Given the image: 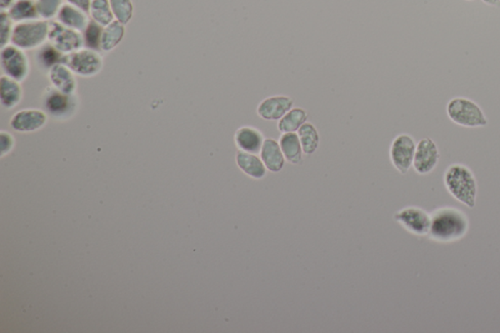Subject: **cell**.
<instances>
[{
    "mask_svg": "<svg viewBox=\"0 0 500 333\" xmlns=\"http://www.w3.org/2000/svg\"><path fill=\"white\" fill-rule=\"evenodd\" d=\"M469 230V217L464 211L456 206H442L431 213L427 237L437 244H454L466 237Z\"/></svg>",
    "mask_w": 500,
    "mask_h": 333,
    "instance_id": "1",
    "label": "cell"
},
{
    "mask_svg": "<svg viewBox=\"0 0 500 333\" xmlns=\"http://www.w3.org/2000/svg\"><path fill=\"white\" fill-rule=\"evenodd\" d=\"M444 185L449 194L469 208L477 203L478 181L469 166L463 163H452L444 170Z\"/></svg>",
    "mask_w": 500,
    "mask_h": 333,
    "instance_id": "2",
    "label": "cell"
},
{
    "mask_svg": "<svg viewBox=\"0 0 500 333\" xmlns=\"http://www.w3.org/2000/svg\"><path fill=\"white\" fill-rule=\"evenodd\" d=\"M447 116L452 123L465 128H486L488 118L483 109L473 100L465 97H454L446 107Z\"/></svg>",
    "mask_w": 500,
    "mask_h": 333,
    "instance_id": "3",
    "label": "cell"
},
{
    "mask_svg": "<svg viewBox=\"0 0 500 333\" xmlns=\"http://www.w3.org/2000/svg\"><path fill=\"white\" fill-rule=\"evenodd\" d=\"M42 110L54 121L71 120L78 113L79 98L76 94L63 93L51 86L41 95Z\"/></svg>",
    "mask_w": 500,
    "mask_h": 333,
    "instance_id": "4",
    "label": "cell"
},
{
    "mask_svg": "<svg viewBox=\"0 0 500 333\" xmlns=\"http://www.w3.org/2000/svg\"><path fill=\"white\" fill-rule=\"evenodd\" d=\"M49 21L42 19L16 23L11 43L25 51L39 49L49 42Z\"/></svg>",
    "mask_w": 500,
    "mask_h": 333,
    "instance_id": "5",
    "label": "cell"
},
{
    "mask_svg": "<svg viewBox=\"0 0 500 333\" xmlns=\"http://www.w3.org/2000/svg\"><path fill=\"white\" fill-rule=\"evenodd\" d=\"M63 63L76 76L84 78H94L99 75L104 68V58L101 53L86 47L66 55Z\"/></svg>",
    "mask_w": 500,
    "mask_h": 333,
    "instance_id": "6",
    "label": "cell"
},
{
    "mask_svg": "<svg viewBox=\"0 0 500 333\" xmlns=\"http://www.w3.org/2000/svg\"><path fill=\"white\" fill-rule=\"evenodd\" d=\"M2 75L16 81H25L31 73V62L25 50L10 43L1 47L0 54Z\"/></svg>",
    "mask_w": 500,
    "mask_h": 333,
    "instance_id": "7",
    "label": "cell"
},
{
    "mask_svg": "<svg viewBox=\"0 0 500 333\" xmlns=\"http://www.w3.org/2000/svg\"><path fill=\"white\" fill-rule=\"evenodd\" d=\"M393 219L412 236L427 237L429 232L431 213L420 206H406L397 211Z\"/></svg>",
    "mask_w": 500,
    "mask_h": 333,
    "instance_id": "8",
    "label": "cell"
},
{
    "mask_svg": "<svg viewBox=\"0 0 500 333\" xmlns=\"http://www.w3.org/2000/svg\"><path fill=\"white\" fill-rule=\"evenodd\" d=\"M417 145L414 137L407 133L397 135L391 143L389 150L391 163L402 175H406L414 165Z\"/></svg>",
    "mask_w": 500,
    "mask_h": 333,
    "instance_id": "9",
    "label": "cell"
},
{
    "mask_svg": "<svg viewBox=\"0 0 500 333\" xmlns=\"http://www.w3.org/2000/svg\"><path fill=\"white\" fill-rule=\"evenodd\" d=\"M49 42L65 55L84 47L83 33L68 28L57 20L49 21Z\"/></svg>",
    "mask_w": 500,
    "mask_h": 333,
    "instance_id": "10",
    "label": "cell"
},
{
    "mask_svg": "<svg viewBox=\"0 0 500 333\" xmlns=\"http://www.w3.org/2000/svg\"><path fill=\"white\" fill-rule=\"evenodd\" d=\"M441 154L435 141L428 137L417 143L412 168L418 175H428L437 168Z\"/></svg>",
    "mask_w": 500,
    "mask_h": 333,
    "instance_id": "11",
    "label": "cell"
},
{
    "mask_svg": "<svg viewBox=\"0 0 500 333\" xmlns=\"http://www.w3.org/2000/svg\"><path fill=\"white\" fill-rule=\"evenodd\" d=\"M295 106V99L287 95H272L259 103L256 113L261 120L279 121Z\"/></svg>",
    "mask_w": 500,
    "mask_h": 333,
    "instance_id": "12",
    "label": "cell"
},
{
    "mask_svg": "<svg viewBox=\"0 0 500 333\" xmlns=\"http://www.w3.org/2000/svg\"><path fill=\"white\" fill-rule=\"evenodd\" d=\"M49 116L44 110L25 109L13 115L10 126L21 133H31L44 128Z\"/></svg>",
    "mask_w": 500,
    "mask_h": 333,
    "instance_id": "13",
    "label": "cell"
},
{
    "mask_svg": "<svg viewBox=\"0 0 500 333\" xmlns=\"http://www.w3.org/2000/svg\"><path fill=\"white\" fill-rule=\"evenodd\" d=\"M265 139L263 132L250 125L240 126L234 137L238 150L256 155L260 154Z\"/></svg>",
    "mask_w": 500,
    "mask_h": 333,
    "instance_id": "14",
    "label": "cell"
},
{
    "mask_svg": "<svg viewBox=\"0 0 500 333\" xmlns=\"http://www.w3.org/2000/svg\"><path fill=\"white\" fill-rule=\"evenodd\" d=\"M51 86L60 90L63 93L76 94L78 83L76 76L65 63H61L47 73Z\"/></svg>",
    "mask_w": 500,
    "mask_h": 333,
    "instance_id": "15",
    "label": "cell"
},
{
    "mask_svg": "<svg viewBox=\"0 0 500 333\" xmlns=\"http://www.w3.org/2000/svg\"><path fill=\"white\" fill-rule=\"evenodd\" d=\"M259 155L265 165L267 170L272 173H280L287 163L284 153L280 149L279 141L274 138L265 139Z\"/></svg>",
    "mask_w": 500,
    "mask_h": 333,
    "instance_id": "16",
    "label": "cell"
},
{
    "mask_svg": "<svg viewBox=\"0 0 500 333\" xmlns=\"http://www.w3.org/2000/svg\"><path fill=\"white\" fill-rule=\"evenodd\" d=\"M24 98V89L22 83L1 75L0 76V102L2 107L7 110H12L22 102Z\"/></svg>",
    "mask_w": 500,
    "mask_h": 333,
    "instance_id": "17",
    "label": "cell"
},
{
    "mask_svg": "<svg viewBox=\"0 0 500 333\" xmlns=\"http://www.w3.org/2000/svg\"><path fill=\"white\" fill-rule=\"evenodd\" d=\"M235 163L240 171L253 180H262L267 175V168L260 155L238 150Z\"/></svg>",
    "mask_w": 500,
    "mask_h": 333,
    "instance_id": "18",
    "label": "cell"
},
{
    "mask_svg": "<svg viewBox=\"0 0 500 333\" xmlns=\"http://www.w3.org/2000/svg\"><path fill=\"white\" fill-rule=\"evenodd\" d=\"M55 20L68 28L83 33L91 19L88 13L65 2Z\"/></svg>",
    "mask_w": 500,
    "mask_h": 333,
    "instance_id": "19",
    "label": "cell"
},
{
    "mask_svg": "<svg viewBox=\"0 0 500 333\" xmlns=\"http://www.w3.org/2000/svg\"><path fill=\"white\" fill-rule=\"evenodd\" d=\"M279 143L287 163L292 165H302L305 155L297 132L282 133L280 135Z\"/></svg>",
    "mask_w": 500,
    "mask_h": 333,
    "instance_id": "20",
    "label": "cell"
},
{
    "mask_svg": "<svg viewBox=\"0 0 500 333\" xmlns=\"http://www.w3.org/2000/svg\"><path fill=\"white\" fill-rule=\"evenodd\" d=\"M66 55L59 51L56 47L53 46L50 42L42 45L34 53V62L38 66L39 70L42 73H49L55 66L63 63Z\"/></svg>",
    "mask_w": 500,
    "mask_h": 333,
    "instance_id": "21",
    "label": "cell"
},
{
    "mask_svg": "<svg viewBox=\"0 0 500 333\" xmlns=\"http://www.w3.org/2000/svg\"><path fill=\"white\" fill-rule=\"evenodd\" d=\"M126 34V25L118 22V21L115 20L108 24V26H104L102 34L101 51L108 53L118 48L123 42Z\"/></svg>",
    "mask_w": 500,
    "mask_h": 333,
    "instance_id": "22",
    "label": "cell"
},
{
    "mask_svg": "<svg viewBox=\"0 0 500 333\" xmlns=\"http://www.w3.org/2000/svg\"><path fill=\"white\" fill-rule=\"evenodd\" d=\"M7 13L15 24L41 19L36 0H16Z\"/></svg>",
    "mask_w": 500,
    "mask_h": 333,
    "instance_id": "23",
    "label": "cell"
},
{
    "mask_svg": "<svg viewBox=\"0 0 500 333\" xmlns=\"http://www.w3.org/2000/svg\"><path fill=\"white\" fill-rule=\"evenodd\" d=\"M308 112L305 109L293 107L277 121V130L282 134L297 132L301 126L308 121Z\"/></svg>",
    "mask_w": 500,
    "mask_h": 333,
    "instance_id": "24",
    "label": "cell"
},
{
    "mask_svg": "<svg viewBox=\"0 0 500 333\" xmlns=\"http://www.w3.org/2000/svg\"><path fill=\"white\" fill-rule=\"evenodd\" d=\"M297 134L299 139H300L301 145H302L304 155H314L319 149L320 142H321L320 133L316 126L313 123L307 121L299 129Z\"/></svg>",
    "mask_w": 500,
    "mask_h": 333,
    "instance_id": "25",
    "label": "cell"
},
{
    "mask_svg": "<svg viewBox=\"0 0 500 333\" xmlns=\"http://www.w3.org/2000/svg\"><path fill=\"white\" fill-rule=\"evenodd\" d=\"M88 14L90 19L103 26H108L115 21L110 0H92Z\"/></svg>",
    "mask_w": 500,
    "mask_h": 333,
    "instance_id": "26",
    "label": "cell"
},
{
    "mask_svg": "<svg viewBox=\"0 0 500 333\" xmlns=\"http://www.w3.org/2000/svg\"><path fill=\"white\" fill-rule=\"evenodd\" d=\"M104 26L99 25L93 20H90L88 25L83 31L84 47L101 51L102 34Z\"/></svg>",
    "mask_w": 500,
    "mask_h": 333,
    "instance_id": "27",
    "label": "cell"
},
{
    "mask_svg": "<svg viewBox=\"0 0 500 333\" xmlns=\"http://www.w3.org/2000/svg\"><path fill=\"white\" fill-rule=\"evenodd\" d=\"M111 7L115 20L128 25L133 19L134 4L132 0H110Z\"/></svg>",
    "mask_w": 500,
    "mask_h": 333,
    "instance_id": "28",
    "label": "cell"
},
{
    "mask_svg": "<svg viewBox=\"0 0 500 333\" xmlns=\"http://www.w3.org/2000/svg\"><path fill=\"white\" fill-rule=\"evenodd\" d=\"M65 0H36L39 18L45 21L56 19Z\"/></svg>",
    "mask_w": 500,
    "mask_h": 333,
    "instance_id": "29",
    "label": "cell"
},
{
    "mask_svg": "<svg viewBox=\"0 0 500 333\" xmlns=\"http://www.w3.org/2000/svg\"><path fill=\"white\" fill-rule=\"evenodd\" d=\"M14 26V21L10 18L7 11H1V14H0V45L1 47L11 43Z\"/></svg>",
    "mask_w": 500,
    "mask_h": 333,
    "instance_id": "30",
    "label": "cell"
},
{
    "mask_svg": "<svg viewBox=\"0 0 500 333\" xmlns=\"http://www.w3.org/2000/svg\"><path fill=\"white\" fill-rule=\"evenodd\" d=\"M0 135H1V157L4 158L14 148L15 140L12 135L6 131H1Z\"/></svg>",
    "mask_w": 500,
    "mask_h": 333,
    "instance_id": "31",
    "label": "cell"
},
{
    "mask_svg": "<svg viewBox=\"0 0 500 333\" xmlns=\"http://www.w3.org/2000/svg\"><path fill=\"white\" fill-rule=\"evenodd\" d=\"M65 1L68 4L73 5V6L78 7L79 9L88 13L92 0H65Z\"/></svg>",
    "mask_w": 500,
    "mask_h": 333,
    "instance_id": "32",
    "label": "cell"
},
{
    "mask_svg": "<svg viewBox=\"0 0 500 333\" xmlns=\"http://www.w3.org/2000/svg\"><path fill=\"white\" fill-rule=\"evenodd\" d=\"M16 0H0V8H1V11H7L12 4H14Z\"/></svg>",
    "mask_w": 500,
    "mask_h": 333,
    "instance_id": "33",
    "label": "cell"
},
{
    "mask_svg": "<svg viewBox=\"0 0 500 333\" xmlns=\"http://www.w3.org/2000/svg\"><path fill=\"white\" fill-rule=\"evenodd\" d=\"M484 4L489 5V6L499 7L500 0H481Z\"/></svg>",
    "mask_w": 500,
    "mask_h": 333,
    "instance_id": "34",
    "label": "cell"
},
{
    "mask_svg": "<svg viewBox=\"0 0 500 333\" xmlns=\"http://www.w3.org/2000/svg\"><path fill=\"white\" fill-rule=\"evenodd\" d=\"M467 1H473V0H467Z\"/></svg>",
    "mask_w": 500,
    "mask_h": 333,
    "instance_id": "35",
    "label": "cell"
}]
</instances>
